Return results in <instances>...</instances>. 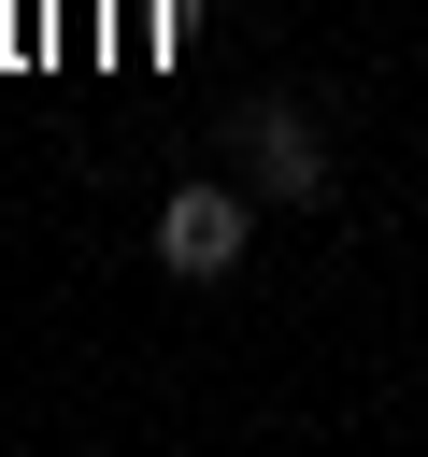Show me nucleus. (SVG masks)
Segmentation results:
<instances>
[{
	"instance_id": "f257e3e1",
	"label": "nucleus",
	"mask_w": 428,
	"mask_h": 457,
	"mask_svg": "<svg viewBox=\"0 0 428 457\" xmlns=\"http://www.w3.org/2000/svg\"><path fill=\"white\" fill-rule=\"evenodd\" d=\"M243 243H257V200H243V186H214V171H200V186H171V200H157V271H171V286H228V271H243Z\"/></svg>"
},
{
	"instance_id": "f03ea898",
	"label": "nucleus",
	"mask_w": 428,
	"mask_h": 457,
	"mask_svg": "<svg viewBox=\"0 0 428 457\" xmlns=\"http://www.w3.org/2000/svg\"><path fill=\"white\" fill-rule=\"evenodd\" d=\"M228 143H243L257 200H328V186H342V171H328V143H314V114H300L285 86H257V100L228 114Z\"/></svg>"
}]
</instances>
